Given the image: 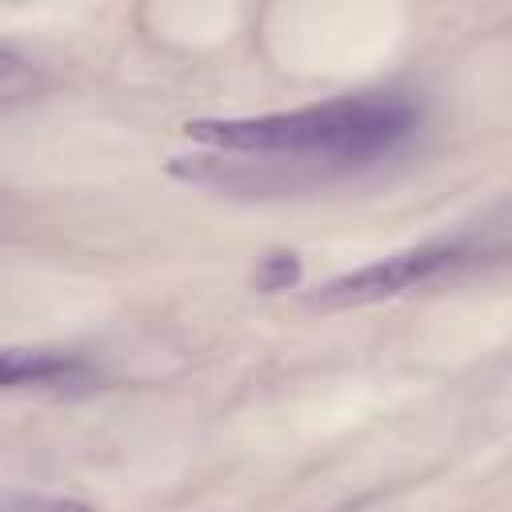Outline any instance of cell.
<instances>
[{
	"instance_id": "6da1fadb",
	"label": "cell",
	"mask_w": 512,
	"mask_h": 512,
	"mask_svg": "<svg viewBox=\"0 0 512 512\" xmlns=\"http://www.w3.org/2000/svg\"><path fill=\"white\" fill-rule=\"evenodd\" d=\"M420 124V108L392 92L340 96L292 112L264 116H228V120H192L184 136L236 156H276L300 164H372L400 152Z\"/></svg>"
},
{
	"instance_id": "7a4b0ae2",
	"label": "cell",
	"mask_w": 512,
	"mask_h": 512,
	"mask_svg": "<svg viewBox=\"0 0 512 512\" xmlns=\"http://www.w3.org/2000/svg\"><path fill=\"white\" fill-rule=\"evenodd\" d=\"M464 248L460 244H420L408 252H392L384 260H372L356 272H344L336 280H328L320 292L308 296V304L316 308H356V304H372V300H388L400 292H412L420 284L440 280L444 272H452L460 264Z\"/></svg>"
},
{
	"instance_id": "3957f363",
	"label": "cell",
	"mask_w": 512,
	"mask_h": 512,
	"mask_svg": "<svg viewBox=\"0 0 512 512\" xmlns=\"http://www.w3.org/2000/svg\"><path fill=\"white\" fill-rule=\"evenodd\" d=\"M84 376V360L76 352L56 348H0V392L12 388H52Z\"/></svg>"
},
{
	"instance_id": "277c9868",
	"label": "cell",
	"mask_w": 512,
	"mask_h": 512,
	"mask_svg": "<svg viewBox=\"0 0 512 512\" xmlns=\"http://www.w3.org/2000/svg\"><path fill=\"white\" fill-rule=\"evenodd\" d=\"M296 272H300V264H296V256H292V252H272V256H268V264H264V272H260V288H264V292L284 288V284H292V280H296Z\"/></svg>"
},
{
	"instance_id": "5b68a950",
	"label": "cell",
	"mask_w": 512,
	"mask_h": 512,
	"mask_svg": "<svg viewBox=\"0 0 512 512\" xmlns=\"http://www.w3.org/2000/svg\"><path fill=\"white\" fill-rule=\"evenodd\" d=\"M12 512H92V508L72 504V500H24V504H16Z\"/></svg>"
},
{
	"instance_id": "8992f818",
	"label": "cell",
	"mask_w": 512,
	"mask_h": 512,
	"mask_svg": "<svg viewBox=\"0 0 512 512\" xmlns=\"http://www.w3.org/2000/svg\"><path fill=\"white\" fill-rule=\"evenodd\" d=\"M12 68H16V56H12V52H4V48H0V76H8V72H12Z\"/></svg>"
}]
</instances>
